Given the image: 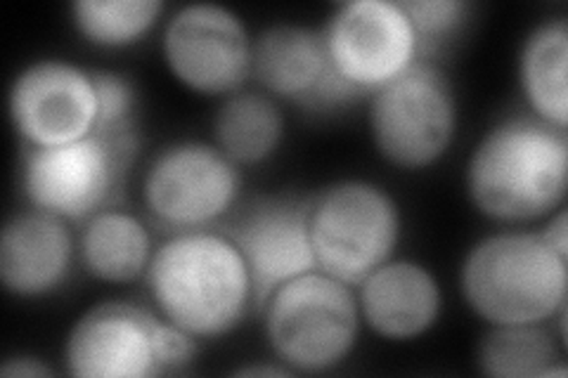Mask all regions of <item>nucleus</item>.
Wrapping results in <instances>:
<instances>
[{
    "instance_id": "obj_13",
    "label": "nucleus",
    "mask_w": 568,
    "mask_h": 378,
    "mask_svg": "<svg viewBox=\"0 0 568 378\" xmlns=\"http://www.w3.org/2000/svg\"><path fill=\"white\" fill-rule=\"evenodd\" d=\"M311 200L271 194L248 204L225 234L242 254L254 286V308L301 275L317 269L311 244Z\"/></svg>"
},
{
    "instance_id": "obj_1",
    "label": "nucleus",
    "mask_w": 568,
    "mask_h": 378,
    "mask_svg": "<svg viewBox=\"0 0 568 378\" xmlns=\"http://www.w3.org/2000/svg\"><path fill=\"white\" fill-rule=\"evenodd\" d=\"M465 190L488 221L526 225L549 218L568 192L566 129L536 114L493 123L469 154Z\"/></svg>"
},
{
    "instance_id": "obj_17",
    "label": "nucleus",
    "mask_w": 568,
    "mask_h": 378,
    "mask_svg": "<svg viewBox=\"0 0 568 378\" xmlns=\"http://www.w3.org/2000/svg\"><path fill=\"white\" fill-rule=\"evenodd\" d=\"M519 88L530 112L566 129L568 125V20L549 17L532 27L519 50Z\"/></svg>"
},
{
    "instance_id": "obj_9",
    "label": "nucleus",
    "mask_w": 568,
    "mask_h": 378,
    "mask_svg": "<svg viewBox=\"0 0 568 378\" xmlns=\"http://www.w3.org/2000/svg\"><path fill=\"white\" fill-rule=\"evenodd\" d=\"M254 39L242 17L225 6L178 8L162 33V58L171 76L200 95H233L252 79Z\"/></svg>"
},
{
    "instance_id": "obj_10",
    "label": "nucleus",
    "mask_w": 568,
    "mask_h": 378,
    "mask_svg": "<svg viewBox=\"0 0 568 378\" xmlns=\"http://www.w3.org/2000/svg\"><path fill=\"white\" fill-rule=\"evenodd\" d=\"M332 69L372 95L419 62V41L400 0H348L323 29Z\"/></svg>"
},
{
    "instance_id": "obj_21",
    "label": "nucleus",
    "mask_w": 568,
    "mask_h": 378,
    "mask_svg": "<svg viewBox=\"0 0 568 378\" xmlns=\"http://www.w3.org/2000/svg\"><path fill=\"white\" fill-rule=\"evenodd\" d=\"M166 10L162 0H74L71 22L88 43L116 50L148 35Z\"/></svg>"
},
{
    "instance_id": "obj_6",
    "label": "nucleus",
    "mask_w": 568,
    "mask_h": 378,
    "mask_svg": "<svg viewBox=\"0 0 568 378\" xmlns=\"http://www.w3.org/2000/svg\"><path fill=\"white\" fill-rule=\"evenodd\" d=\"M457 98L436 64L417 62L369 95L367 125L377 154L400 171H424L457 135Z\"/></svg>"
},
{
    "instance_id": "obj_20",
    "label": "nucleus",
    "mask_w": 568,
    "mask_h": 378,
    "mask_svg": "<svg viewBox=\"0 0 568 378\" xmlns=\"http://www.w3.org/2000/svg\"><path fill=\"white\" fill-rule=\"evenodd\" d=\"M476 365L490 378H566L555 334L545 324H497L476 348Z\"/></svg>"
},
{
    "instance_id": "obj_2",
    "label": "nucleus",
    "mask_w": 568,
    "mask_h": 378,
    "mask_svg": "<svg viewBox=\"0 0 568 378\" xmlns=\"http://www.w3.org/2000/svg\"><path fill=\"white\" fill-rule=\"evenodd\" d=\"M154 310L197 340L233 334L254 308V286L223 232H178L154 248L148 267Z\"/></svg>"
},
{
    "instance_id": "obj_16",
    "label": "nucleus",
    "mask_w": 568,
    "mask_h": 378,
    "mask_svg": "<svg viewBox=\"0 0 568 378\" xmlns=\"http://www.w3.org/2000/svg\"><path fill=\"white\" fill-rule=\"evenodd\" d=\"M329 71L323 31L280 22L254 39L252 76L265 95L306 106Z\"/></svg>"
},
{
    "instance_id": "obj_25",
    "label": "nucleus",
    "mask_w": 568,
    "mask_h": 378,
    "mask_svg": "<svg viewBox=\"0 0 568 378\" xmlns=\"http://www.w3.org/2000/svg\"><path fill=\"white\" fill-rule=\"evenodd\" d=\"M545 227L540 229V237L552 246L559 256L568 258V215L566 208L561 206L559 211H555L549 218H545Z\"/></svg>"
},
{
    "instance_id": "obj_24",
    "label": "nucleus",
    "mask_w": 568,
    "mask_h": 378,
    "mask_svg": "<svg viewBox=\"0 0 568 378\" xmlns=\"http://www.w3.org/2000/svg\"><path fill=\"white\" fill-rule=\"evenodd\" d=\"M0 376L10 378H50L55 376L41 357H29V355H17L8 357L3 365H0Z\"/></svg>"
},
{
    "instance_id": "obj_14",
    "label": "nucleus",
    "mask_w": 568,
    "mask_h": 378,
    "mask_svg": "<svg viewBox=\"0 0 568 378\" xmlns=\"http://www.w3.org/2000/svg\"><path fill=\"white\" fill-rule=\"evenodd\" d=\"M79 246L69 223L43 211L12 215L0 234V284L14 298H43L69 279Z\"/></svg>"
},
{
    "instance_id": "obj_26",
    "label": "nucleus",
    "mask_w": 568,
    "mask_h": 378,
    "mask_svg": "<svg viewBox=\"0 0 568 378\" xmlns=\"http://www.w3.org/2000/svg\"><path fill=\"white\" fill-rule=\"evenodd\" d=\"M235 376H292L287 367H273V365H252V367H242L235 371Z\"/></svg>"
},
{
    "instance_id": "obj_5",
    "label": "nucleus",
    "mask_w": 568,
    "mask_h": 378,
    "mask_svg": "<svg viewBox=\"0 0 568 378\" xmlns=\"http://www.w3.org/2000/svg\"><path fill=\"white\" fill-rule=\"evenodd\" d=\"M311 244L320 273L358 286L388 263L400 242L403 218L382 185L348 177L311 200Z\"/></svg>"
},
{
    "instance_id": "obj_23",
    "label": "nucleus",
    "mask_w": 568,
    "mask_h": 378,
    "mask_svg": "<svg viewBox=\"0 0 568 378\" xmlns=\"http://www.w3.org/2000/svg\"><path fill=\"white\" fill-rule=\"evenodd\" d=\"M93 83L98 95V135L131 133L135 112V88L133 83L110 69H93Z\"/></svg>"
},
{
    "instance_id": "obj_22",
    "label": "nucleus",
    "mask_w": 568,
    "mask_h": 378,
    "mask_svg": "<svg viewBox=\"0 0 568 378\" xmlns=\"http://www.w3.org/2000/svg\"><path fill=\"white\" fill-rule=\"evenodd\" d=\"M419 41V55L446 43L467 24L471 6L467 0H400Z\"/></svg>"
},
{
    "instance_id": "obj_18",
    "label": "nucleus",
    "mask_w": 568,
    "mask_h": 378,
    "mask_svg": "<svg viewBox=\"0 0 568 378\" xmlns=\"http://www.w3.org/2000/svg\"><path fill=\"white\" fill-rule=\"evenodd\" d=\"M152 256V234L133 213L104 208L81 229L79 260L100 282L131 284L145 277Z\"/></svg>"
},
{
    "instance_id": "obj_3",
    "label": "nucleus",
    "mask_w": 568,
    "mask_h": 378,
    "mask_svg": "<svg viewBox=\"0 0 568 378\" xmlns=\"http://www.w3.org/2000/svg\"><path fill=\"white\" fill-rule=\"evenodd\" d=\"M459 294L490 327L547 324L566 308L568 258L559 256L540 232H493L462 260Z\"/></svg>"
},
{
    "instance_id": "obj_4",
    "label": "nucleus",
    "mask_w": 568,
    "mask_h": 378,
    "mask_svg": "<svg viewBox=\"0 0 568 378\" xmlns=\"http://www.w3.org/2000/svg\"><path fill=\"white\" fill-rule=\"evenodd\" d=\"M265 338L292 374H325L358 346L361 308L353 286L320 269L282 284L263 305Z\"/></svg>"
},
{
    "instance_id": "obj_11",
    "label": "nucleus",
    "mask_w": 568,
    "mask_h": 378,
    "mask_svg": "<svg viewBox=\"0 0 568 378\" xmlns=\"http://www.w3.org/2000/svg\"><path fill=\"white\" fill-rule=\"evenodd\" d=\"M164 317L129 300H104L85 310L64 338V367L77 378L164 376L159 336Z\"/></svg>"
},
{
    "instance_id": "obj_15",
    "label": "nucleus",
    "mask_w": 568,
    "mask_h": 378,
    "mask_svg": "<svg viewBox=\"0 0 568 378\" xmlns=\"http://www.w3.org/2000/svg\"><path fill=\"white\" fill-rule=\"evenodd\" d=\"M365 327L384 340H415L432 331L443 313V289L429 267L390 258L358 284Z\"/></svg>"
},
{
    "instance_id": "obj_19",
    "label": "nucleus",
    "mask_w": 568,
    "mask_h": 378,
    "mask_svg": "<svg viewBox=\"0 0 568 378\" xmlns=\"http://www.w3.org/2000/svg\"><path fill=\"white\" fill-rule=\"evenodd\" d=\"M284 116L275 98L240 90L213 116V145L237 166H258L282 145Z\"/></svg>"
},
{
    "instance_id": "obj_7",
    "label": "nucleus",
    "mask_w": 568,
    "mask_h": 378,
    "mask_svg": "<svg viewBox=\"0 0 568 378\" xmlns=\"http://www.w3.org/2000/svg\"><path fill=\"white\" fill-rule=\"evenodd\" d=\"M138 150V133L88 135L58 147H29L22 190L31 208L67 223L104 211Z\"/></svg>"
},
{
    "instance_id": "obj_12",
    "label": "nucleus",
    "mask_w": 568,
    "mask_h": 378,
    "mask_svg": "<svg viewBox=\"0 0 568 378\" xmlns=\"http://www.w3.org/2000/svg\"><path fill=\"white\" fill-rule=\"evenodd\" d=\"M8 114L29 147H58L95 133L93 69L43 58L20 69L8 90Z\"/></svg>"
},
{
    "instance_id": "obj_8",
    "label": "nucleus",
    "mask_w": 568,
    "mask_h": 378,
    "mask_svg": "<svg viewBox=\"0 0 568 378\" xmlns=\"http://www.w3.org/2000/svg\"><path fill=\"white\" fill-rule=\"evenodd\" d=\"M140 192L154 225L171 234L194 232L233 211L242 175L213 142L178 140L154 154Z\"/></svg>"
}]
</instances>
